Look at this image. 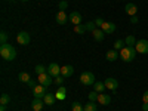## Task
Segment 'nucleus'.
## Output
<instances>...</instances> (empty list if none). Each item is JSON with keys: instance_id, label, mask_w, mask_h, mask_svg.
I'll use <instances>...</instances> for the list:
<instances>
[{"instance_id": "obj_1", "label": "nucleus", "mask_w": 148, "mask_h": 111, "mask_svg": "<svg viewBox=\"0 0 148 111\" xmlns=\"http://www.w3.org/2000/svg\"><path fill=\"white\" fill-rule=\"evenodd\" d=\"M0 56H2L5 61H14L16 56V51L15 47L9 45V43H3L0 46Z\"/></svg>"}, {"instance_id": "obj_2", "label": "nucleus", "mask_w": 148, "mask_h": 111, "mask_svg": "<svg viewBox=\"0 0 148 111\" xmlns=\"http://www.w3.org/2000/svg\"><path fill=\"white\" fill-rule=\"evenodd\" d=\"M136 49L135 47H130V46H125L120 51V58L121 61H125V62H132V61L135 59V56H136Z\"/></svg>"}, {"instance_id": "obj_3", "label": "nucleus", "mask_w": 148, "mask_h": 111, "mask_svg": "<svg viewBox=\"0 0 148 111\" xmlns=\"http://www.w3.org/2000/svg\"><path fill=\"white\" fill-rule=\"evenodd\" d=\"M80 83L84 84V86H92V84H95V76H93V73H90V71L82 73V76H80Z\"/></svg>"}, {"instance_id": "obj_4", "label": "nucleus", "mask_w": 148, "mask_h": 111, "mask_svg": "<svg viewBox=\"0 0 148 111\" xmlns=\"http://www.w3.org/2000/svg\"><path fill=\"white\" fill-rule=\"evenodd\" d=\"M30 40H31V37H30V34H28L27 31H21V33H18V36H16V42H18L19 45H22V46L30 45Z\"/></svg>"}, {"instance_id": "obj_5", "label": "nucleus", "mask_w": 148, "mask_h": 111, "mask_svg": "<svg viewBox=\"0 0 148 111\" xmlns=\"http://www.w3.org/2000/svg\"><path fill=\"white\" fill-rule=\"evenodd\" d=\"M135 49H136L138 53H142V55H147L148 53V40H139L135 45Z\"/></svg>"}, {"instance_id": "obj_6", "label": "nucleus", "mask_w": 148, "mask_h": 111, "mask_svg": "<svg viewBox=\"0 0 148 111\" xmlns=\"http://www.w3.org/2000/svg\"><path fill=\"white\" fill-rule=\"evenodd\" d=\"M53 77L51 76V74H47V71L46 73H43V74H39V84H43V86H46V88H47V86L49 84H52V80Z\"/></svg>"}, {"instance_id": "obj_7", "label": "nucleus", "mask_w": 148, "mask_h": 111, "mask_svg": "<svg viewBox=\"0 0 148 111\" xmlns=\"http://www.w3.org/2000/svg\"><path fill=\"white\" fill-rule=\"evenodd\" d=\"M104 83H105V88H107L108 90H111V92H116L117 88H119V82H117L114 77H108Z\"/></svg>"}, {"instance_id": "obj_8", "label": "nucleus", "mask_w": 148, "mask_h": 111, "mask_svg": "<svg viewBox=\"0 0 148 111\" xmlns=\"http://www.w3.org/2000/svg\"><path fill=\"white\" fill-rule=\"evenodd\" d=\"M47 92H46V86H43V84H37L36 88L33 89V95H34V98H45V95H46Z\"/></svg>"}, {"instance_id": "obj_9", "label": "nucleus", "mask_w": 148, "mask_h": 111, "mask_svg": "<svg viewBox=\"0 0 148 111\" xmlns=\"http://www.w3.org/2000/svg\"><path fill=\"white\" fill-rule=\"evenodd\" d=\"M47 74H51L52 77H58L59 74H61V67H59L58 64H55V62L49 64V67H47Z\"/></svg>"}, {"instance_id": "obj_10", "label": "nucleus", "mask_w": 148, "mask_h": 111, "mask_svg": "<svg viewBox=\"0 0 148 111\" xmlns=\"http://www.w3.org/2000/svg\"><path fill=\"white\" fill-rule=\"evenodd\" d=\"M70 21V15H67L64 10H59L56 14V22L59 24V25H64V24H67Z\"/></svg>"}, {"instance_id": "obj_11", "label": "nucleus", "mask_w": 148, "mask_h": 111, "mask_svg": "<svg viewBox=\"0 0 148 111\" xmlns=\"http://www.w3.org/2000/svg\"><path fill=\"white\" fill-rule=\"evenodd\" d=\"M101 30H102L104 33H107V34H111V33L116 31V24H114V22H110V21H105V22L102 24Z\"/></svg>"}, {"instance_id": "obj_12", "label": "nucleus", "mask_w": 148, "mask_h": 111, "mask_svg": "<svg viewBox=\"0 0 148 111\" xmlns=\"http://www.w3.org/2000/svg\"><path fill=\"white\" fill-rule=\"evenodd\" d=\"M125 9H126V14L129 16H135V15L138 14V6L135 5V3H127Z\"/></svg>"}, {"instance_id": "obj_13", "label": "nucleus", "mask_w": 148, "mask_h": 111, "mask_svg": "<svg viewBox=\"0 0 148 111\" xmlns=\"http://www.w3.org/2000/svg\"><path fill=\"white\" fill-rule=\"evenodd\" d=\"M43 101H45L46 105H53V104L56 102V95H55V93H51V92H47V93L45 95V98H43Z\"/></svg>"}, {"instance_id": "obj_14", "label": "nucleus", "mask_w": 148, "mask_h": 111, "mask_svg": "<svg viewBox=\"0 0 148 111\" xmlns=\"http://www.w3.org/2000/svg\"><path fill=\"white\" fill-rule=\"evenodd\" d=\"M43 105H45V101H42L40 98H34L33 102H31V108H33V111H40V110L43 108Z\"/></svg>"}, {"instance_id": "obj_15", "label": "nucleus", "mask_w": 148, "mask_h": 111, "mask_svg": "<svg viewBox=\"0 0 148 111\" xmlns=\"http://www.w3.org/2000/svg\"><path fill=\"white\" fill-rule=\"evenodd\" d=\"M70 21L74 24V25H79V24H82V15L79 14V12H71L70 14Z\"/></svg>"}, {"instance_id": "obj_16", "label": "nucleus", "mask_w": 148, "mask_h": 111, "mask_svg": "<svg viewBox=\"0 0 148 111\" xmlns=\"http://www.w3.org/2000/svg\"><path fill=\"white\" fill-rule=\"evenodd\" d=\"M119 56H120V55H119V52L116 51V49H111V51H108V52H107V55H105L107 61H110V62H113V61H116Z\"/></svg>"}, {"instance_id": "obj_17", "label": "nucleus", "mask_w": 148, "mask_h": 111, "mask_svg": "<svg viewBox=\"0 0 148 111\" xmlns=\"http://www.w3.org/2000/svg\"><path fill=\"white\" fill-rule=\"evenodd\" d=\"M73 73H74V68H73L71 65L61 67V76H64V77H70V76H73Z\"/></svg>"}, {"instance_id": "obj_18", "label": "nucleus", "mask_w": 148, "mask_h": 111, "mask_svg": "<svg viewBox=\"0 0 148 111\" xmlns=\"http://www.w3.org/2000/svg\"><path fill=\"white\" fill-rule=\"evenodd\" d=\"M104 34H105V33H104V31H102L101 28H96V30H95V31L92 33L93 39H95L96 42H102V40H104Z\"/></svg>"}, {"instance_id": "obj_19", "label": "nucleus", "mask_w": 148, "mask_h": 111, "mask_svg": "<svg viewBox=\"0 0 148 111\" xmlns=\"http://www.w3.org/2000/svg\"><path fill=\"white\" fill-rule=\"evenodd\" d=\"M105 89H107V88H105V83H104V82H95V84H93V90H95V92L104 93Z\"/></svg>"}, {"instance_id": "obj_20", "label": "nucleus", "mask_w": 148, "mask_h": 111, "mask_svg": "<svg viewBox=\"0 0 148 111\" xmlns=\"http://www.w3.org/2000/svg\"><path fill=\"white\" fill-rule=\"evenodd\" d=\"M98 102L102 104V105H108L111 102V98L105 93H99V96H98Z\"/></svg>"}, {"instance_id": "obj_21", "label": "nucleus", "mask_w": 148, "mask_h": 111, "mask_svg": "<svg viewBox=\"0 0 148 111\" xmlns=\"http://www.w3.org/2000/svg\"><path fill=\"white\" fill-rule=\"evenodd\" d=\"M18 79H19L22 83H28V82L31 80L30 74H28V73H25V71H21V73H19V76H18Z\"/></svg>"}, {"instance_id": "obj_22", "label": "nucleus", "mask_w": 148, "mask_h": 111, "mask_svg": "<svg viewBox=\"0 0 148 111\" xmlns=\"http://www.w3.org/2000/svg\"><path fill=\"white\" fill-rule=\"evenodd\" d=\"M67 90H65V88L64 86H59V89L56 90V99H65V93Z\"/></svg>"}, {"instance_id": "obj_23", "label": "nucleus", "mask_w": 148, "mask_h": 111, "mask_svg": "<svg viewBox=\"0 0 148 111\" xmlns=\"http://www.w3.org/2000/svg\"><path fill=\"white\" fill-rule=\"evenodd\" d=\"M125 45L126 46H130V47H135V45H136V39H135L133 36H127L125 39Z\"/></svg>"}, {"instance_id": "obj_24", "label": "nucleus", "mask_w": 148, "mask_h": 111, "mask_svg": "<svg viewBox=\"0 0 148 111\" xmlns=\"http://www.w3.org/2000/svg\"><path fill=\"white\" fill-rule=\"evenodd\" d=\"M10 102V96L8 93H2V96H0V104L2 105H8Z\"/></svg>"}, {"instance_id": "obj_25", "label": "nucleus", "mask_w": 148, "mask_h": 111, "mask_svg": "<svg viewBox=\"0 0 148 111\" xmlns=\"http://www.w3.org/2000/svg\"><path fill=\"white\" fill-rule=\"evenodd\" d=\"M84 27H86V31L93 33V31L96 30V24H95V21H90V22H88V24H84Z\"/></svg>"}, {"instance_id": "obj_26", "label": "nucleus", "mask_w": 148, "mask_h": 111, "mask_svg": "<svg viewBox=\"0 0 148 111\" xmlns=\"http://www.w3.org/2000/svg\"><path fill=\"white\" fill-rule=\"evenodd\" d=\"M71 110H73V111H84V107H83L80 102H73Z\"/></svg>"}, {"instance_id": "obj_27", "label": "nucleus", "mask_w": 148, "mask_h": 111, "mask_svg": "<svg viewBox=\"0 0 148 111\" xmlns=\"http://www.w3.org/2000/svg\"><path fill=\"white\" fill-rule=\"evenodd\" d=\"M74 31H76L77 34H84L86 27H84V25H82V24H79V25H74Z\"/></svg>"}, {"instance_id": "obj_28", "label": "nucleus", "mask_w": 148, "mask_h": 111, "mask_svg": "<svg viewBox=\"0 0 148 111\" xmlns=\"http://www.w3.org/2000/svg\"><path fill=\"white\" fill-rule=\"evenodd\" d=\"M34 71H36L37 74H43V73H46V71H47V68H45V65H42V64H39V65H36V68H34Z\"/></svg>"}, {"instance_id": "obj_29", "label": "nucleus", "mask_w": 148, "mask_h": 111, "mask_svg": "<svg viewBox=\"0 0 148 111\" xmlns=\"http://www.w3.org/2000/svg\"><path fill=\"white\" fill-rule=\"evenodd\" d=\"M123 47H125V40H117L114 43V49H116V51H121Z\"/></svg>"}, {"instance_id": "obj_30", "label": "nucleus", "mask_w": 148, "mask_h": 111, "mask_svg": "<svg viewBox=\"0 0 148 111\" xmlns=\"http://www.w3.org/2000/svg\"><path fill=\"white\" fill-rule=\"evenodd\" d=\"M84 111H96V105L90 101L89 104H86V105H84Z\"/></svg>"}, {"instance_id": "obj_31", "label": "nucleus", "mask_w": 148, "mask_h": 111, "mask_svg": "<svg viewBox=\"0 0 148 111\" xmlns=\"http://www.w3.org/2000/svg\"><path fill=\"white\" fill-rule=\"evenodd\" d=\"M98 96H99V93H98V92H90L89 93V101H92V102H95V101H98Z\"/></svg>"}, {"instance_id": "obj_32", "label": "nucleus", "mask_w": 148, "mask_h": 111, "mask_svg": "<svg viewBox=\"0 0 148 111\" xmlns=\"http://www.w3.org/2000/svg\"><path fill=\"white\" fill-rule=\"evenodd\" d=\"M0 43H8V33L6 31H2L0 33Z\"/></svg>"}, {"instance_id": "obj_33", "label": "nucleus", "mask_w": 148, "mask_h": 111, "mask_svg": "<svg viewBox=\"0 0 148 111\" xmlns=\"http://www.w3.org/2000/svg\"><path fill=\"white\" fill-rule=\"evenodd\" d=\"M67 6H68V3H67V0H62V2H59V5H58V8H59L61 10H64V9H67Z\"/></svg>"}, {"instance_id": "obj_34", "label": "nucleus", "mask_w": 148, "mask_h": 111, "mask_svg": "<svg viewBox=\"0 0 148 111\" xmlns=\"http://www.w3.org/2000/svg\"><path fill=\"white\" fill-rule=\"evenodd\" d=\"M55 79H56V80H55V82H56V84H59V86H61V84L64 83V79H65V77H64V76H58V77H55Z\"/></svg>"}, {"instance_id": "obj_35", "label": "nucleus", "mask_w": 148, "mask_h": 111, "mask_svg": "<svg viewBox=\"0 0 148 111\" xmlns=\"http://www.w3.org/2000/svg\"><path fill=\"white\" fill-rule=\"evenodd\" d=\"M95 24H96V27H102L104 19H102V18H96V19H95Z\"/></svg>"}, {"instance_id": "obj_36", "label": "nucleus", "mask_w": 148, "mask_h": 111, "mask_svg": "<svg viewBox=\"0 0 148 111\" xmlns=\"http://www.w3.org/2000/svg\"><path fill=\"white\" fill-rule=\"evenodd\" d=\"M27 84H28V86H30V88H31V89H34V88H36V86H37V84H36V82H34V80H33V79H31V80H30V82H28V83H27Z\"/></svg>"}, {"instance_id": "obj_37", "label": "nucleus", "mask_w": 148, "mask_h": 111, "mask_svg": "<svg viewBox=\"0 0 148 111\" xmlns=\"http://www.w3.org/2000/svg\"><path fill=\"white\" fill-rule=\"evenodd\" d=\"M142 102H148V90L144 92V95H142Z\"/></svg>"}, {"instance_id": "obj_38", "label": "nucleus", "mask_w": 148, "mask_h": 111, "mask_svg": "<svg viewBox=\"0 0 148 111\" xmlns=\"http://www.w3.org/2000/svg\"><path fill=\"white\" fill-rule=\"evenodd\" d=\"M130 22H132V24H136V22H138V18H136V15L130 18Z\"/></svg>"}, {"instance_id": "obj_39", "label": "nucleus", "mask_w": 148, "mask_h": 111, "mask_svg": "<svg viewBox=\"0 0 148 111\" xmlns=\"http://www.w3.org/2000/svg\"><path fill=\"white\" fill-rule=\"evenodd\" d=\"M142 110H144V111H148V102H144V105H142Z\"/></svg>"}, {"instance_id": "obj_40", "label": "nucleus", "mask_w": 148, "mask_h": 111, "mask_svg": "<svg viewBox=\"0 0 148 111\" xmlns=\"http://www.w3.org/2000/svg\"><path fill=\"white\" fill-rule=\"evenodd\" d=\"M0 111H6V105H0Z\"/></svg>"}, {"instance_id": "obj_41", "label": "nucleus", "mask_w": 148, "mask_h": 111, "mask_svg": "<svg viewBox=\"0 0 148 111\" xmlns=\"http://www.w3.org/2000/svg\"><path fill=\"white\" fill-rule=\"evenodd\" d=\"M21 2H28V0H21Z\"/></svg>"}]
</instances>
